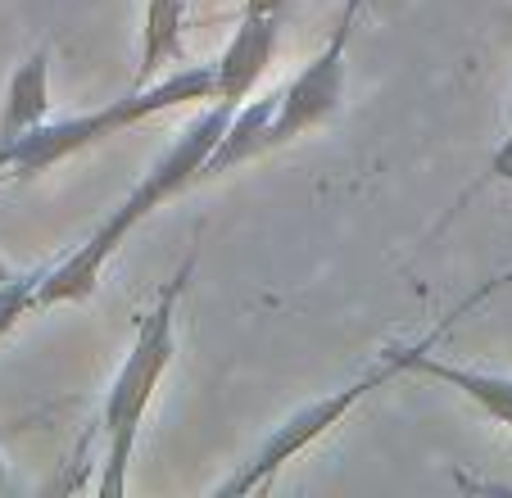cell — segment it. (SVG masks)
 I'll return each instance as SVG.
<instances>
[{
  "instance_id": "cell-1",
  "label": "cell",
  "mask_w": 512,
  "mask_h": 498,
  "mask_svg": "<svg viewBox=\"0 0 512 498\" xmlns=\"http://www.w3.org/2000/svg\"><path fill=\"white\" fill-rule=\"evenodd\" d=\"M232 114H236L232 100H209V105L186 123V132L159 154L155 168L132 186V195H127V200L118 204V209L109 213V218L100 222L73 254H68V259H59L55 268H46V277H41V286H37V308L82 304V299L96 295L100 272H105V263L114 259V249L123 245V240L132 236L159 204H168L173 195H182L186 186L204 182V163H209L213 145L223 141Z\"/></svg>"
},
{
  "instance_id": "cell-2",
  "label": "cell",
  "mask_w": 512,
  "mask_h": 498,
  "mask_svg": "<svg viewBox=\"0 0 512 498\" xmlns=\"http://www.w3.org/2000/svg\"><path fill=\"white\" fill-rule=\"evenodd\" d=\"M195 259L200 254H186V263L168 277V286L159 290L155 308L141 317L136 326V340L127 349L123 367H118L114 385L105 394V412H100V431H105V471H100V485L96 494L100 498H123L127 494V467H132V453H136V440H141V422L150 403H155V390L164 381V372L173 367V354H177V299H182L186 281L195 272Z\"/></svg>"
},
{
  "instance_id": "cell-3",
  "label": "cell",
  "mask_w": 512,
  "mask_h": 498,
  "mask_svg": "<svg viewBox=\"0 0 512 498\" xmlns=\"http://www.w3.org/2000/svg\"><path fill=\"white\" fill-rule=\"evenodd\" d=\"M218 100V77L213 64H195V68H177L164 82L150 87H132V96L114 100L105 109L91 114H73V118H46L41 127H32L28 136H19L14 145H0V163L10 177H37L55 163H64L68 154H82L91 145H100L105 136H118L127 127L145 123L155 114H168L177 105H209Z\"/></svg>"
},
{
  "instance_id": "cell-4",
  "label": "cell",
  "mask_w": 512,
  "mask_h": 498,
  "mask_svg": "<svg viewBox=\"0 0 512 498\" xmlns=\"http://www.w3.org/2000/svg\"><path fill=\"white\" fill-rule=\"evenodd\" d=\"M399 372H408V345L404 349H386V358H381V363H372L368 372L358 376V381H349L345 390H331L327 399L304 403L300 412H290L286 422H281L277 431L259 444V453H254V458L245 462L232 480H223V485H218V494L236 498V494H259V489H268L272 480H277V471L286 467L290 458H300L309 444H318L322 435H331L349 417V412L358 408V403L368 399V394H377L386 381H395Z\"/></svg>"
},
{
  "instance_id": "cell-5",
  "label": "cell",
  "mask_w": 512,
  "mask_h": 498,
  "mask_svg": "<svg viewBox=\"0 0 512 498\" xmlns=\"http://www.w3.org/2000/svg\"><path fill=\"white\" fill-rule=\"evenodd\" d=\"M358 10H363V0H345L331 41L277 91V109H272L268 127H263V154L286 145V141H295V136H304L309 127L327 123V118L340 109V100H345V68H349L345 46H349V32H354V23H358Z\"/></svg>"
},
{
  "instance_id": "cell-6",
  "label": "cell",
  "mask_w": 512,
  "mask_h": 498,
  "mask_svg": "<svg viewBox=\"0 0 512 498\" xmlns=\"http://www.w3.org/2000/svg\"><path fill=\"white\" fill-rule=\"evenodd\" d=\"M281 37V19L277 14H241V28L232 32L227 50L213 59V77H218V100H250L254 82L268 73L272 50Z\"/></svg>"
},
{
  "instance_id": "cell-7",
  "label": "cell",
  "mask_w": 512,
  "mask_h": 498,
  "mask_svg": "<svg viewBox=\"0 0 512 498\" xmlns=\"http://www.w3.org/2000/svg\"><path fill=\"white\" fill-rule=\"evenodd\" d=\"M50 118V50L37 46L10 73V87L0 100V145H14Z\"/></svg>"
},
{
  "instance_id": "cell-8",
  "label": "cell",
  "mask_w": 512,
  "mask_h": 498,
  "mask_svg": "<svg viewBox=\"0 0 512 498\" xmlns=\"http://www.w3.org/2000/svg\"><path fill=\"white\" fill-rule=\"evenodd\" d=\"M182 23L186 0H145V28H141V64H136L132 87H150L164 64H182Z\"/></svg>"
},
{
  "instance_id": "cell-9",
  "label": "cell",
  "mask_w": 512,
  "mask_h": 498,
  "mask_svg": "<svg viewBox=\"0 0 512 498\" xmlns=\"http://www.w3.org/2000/svg\"><path fill=\"white\" fill-rule=\"evenodd\" d=\"M46 277V268L37 272H0V340L10 336L14 326L23 322L28 313H37V286Z\"/></svg>"
},
{
  "instance_id": "cell-10",
  "label": "cell",
  "mask_w": 512,
  "mask_h": 498,
  "mask_svg": "<svg viewBox=\"0 0 512 498\" xmlns=\"http://www.w3.org/2000/svg\"><path fill=\"white\" fill-rule=\"evenodd\" d=\"M490 182H512V127H508V136H503V145L494 150V159H490V168H485V177L472 186V195L485 191Z\"/></svg>"
},
{
  "instance_id": "cell-11",
  "label": "cell",
  "mask_w": 512,
  "mask_h": 498,
  "mask_svg": "<svg viewBox=\"0 0 512 498\" xmlns=\"http://www.w3.org/2000/svg\"><path fill=\"white\" fill-rule=\"evenodd\" d=\"M290 0H245V14H277V19H286Z\"/></svg>"
},
{
  "instance_id": "cell-12",
  "label": "cell",
  "mask_w": 512,
  "mask_h": 498,
  "mask_svg": "<svg viewBox=\"0 0 512 498\" xmlns=\"http://www.w3.org/2000/svg\"><path fill=\"white\" fill-rule=\"evenodd\" d=\"M0 177H10V173H5V163H0Z\"/></svg>"
}]
</instances>
